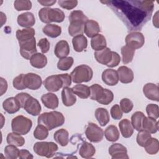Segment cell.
Returning <instances> with one entry per match:
<instances>
[{"label": "cell", "mask_w": 159, "mask_h": 159, "mask_svg": "<svg viewBox=\"0 0 159 159\" xmlns=\"http://www.w3.org/2000/svg\"><path fill=\"white\" fill-rule=\"evenodd\" d=\"M38 124L43 125L48 130L62 125L65 122V117L61 112L51 111L43 112L38 117Z\"/></svg>", "instance_id": "cell-1"}, {"label": "cell", "mask_w": 159, "mask_h": 159, "mask_svg": "<svg viewBox=\"0 0 159 159\" xmlns=\"http://www.w3.org/2000/svg\"><path fill=\"white\" fill-rule=\"evenodd\" d=\"M39 17L40 20L49 24L50 22H61L65 19L64 12L58 8L43 7L39 10Z\"/></svg>", "instance_id": "cell-2"}, {"label": "cell", "mask_w": 159, "mask_h": 159, "mask_svg": "<svg viewBox=\"0 0 159 159\" xmlns=\"http://www.w3.org/2000/svg\"><path fill=\"white\" fill-rule=\"evenodd\" d=\"M71 80L75 83L80 84L83 82L89 81L93 76L92 68L87 65H80L70 73Z\"/></svg>", "instance_id": "cell-3"}, {"label": "cell", "mask_w": 159, "mask_h": 159, "mask_svg": "<svg viewBox=\"0 0 159 159\" xmlns=\"http://www.w3.org/2000/svg\"><path fill=\"white\" fill-rule=\"evenodd\" d=\"M32 126V120L22 115L15 117L11 122L12 132L20 135L27 134L30 130Z\"/></svg>", "instance_id": "cell-4"}, {"label": "cell", "mask_w": 159, "mask_h": 159, "mask_svg": "<svg viewBox=\"0 0 159 159\" xmlns=\"http://www.w3.org/2000/svg\"><path fill=\"white\" fill-rule=\"evenodd\" d=\"M34 152L41 157L52 158L58 150V146L52 142H38L33 146Z\"/></svg>", "instance_id": "cell-5"}, {"label": "cell", "mask_w": 159, "mask_h": 159, "mask_svg": "<svg viewBox=\"0 0 159 159\" xmlns=\"http://www.w3.org/2000/svg\"><path fill=\"white\" fill-rule=\"evenodd\" d=\"M85 135L87 139L91 142H99L104 137V131L98 125L94 123L89 122L86 129Z\"/></svg>", "instance_id": "cell-6"}, {"label": "cell", "mask_w": 159, "mask_h": 159, "mask_svg": "<svg viewBox=\"0 0 159 159\" xmlns=\"http://www.w3.org/2000/svg\"><path fill=\"white\" fill-rule=\"evenodd\" d=\"M20 46V53L21 56L27 60H30V58L37 53L36 40L35 38L19 43Z\"/></svg>", "instance_id": "cell-7"}, {"label": "cell", "mask_w": 159, "mask_h": 159, "mask_svg": "<svg viewBox=\"0 0 159 159\" xmlns=\"http://www.w3.org/2000/svg\"><path fill=\"white\" fill-rule=\"evenodd\" d=\"M145 43V37L140 32H134L129 34L125 37L126 45L133 48H141Z\"/></svg>", "instance_id": "cell-8"}, {"label": "cell", "mask_w": 159, "mask_h": 159, "mask_svg": "<svg viewBox=\"0 0 159 159\" xmlns=\"http://www.w3.org/2000/svg\"><path fill=\"white\" fill-rule=\"evenodd\" d=\"M43 86L49 92H57L63 88V83L60 75L48 76L43 81Z\"/></svg>", "instance_id": "cell-9"}, {"label": "cell", "mask_w": 159, "mask_h": 159, "mask_svg": "<svg viewBox=\"0 0 159 159\" xmlns=\"http://www.w3.org/2000/svg\"><path fill=\"white\" fill-rule=\"evenodd\" d=\"M24 84L26 88L36 90L40 88L42 80L41 77L34 73H29L24 75Z\"/></svg>", "instance_id": "cell-10"}, {"label": "cell", "mask_w": 159, "mask_h": 159, "mask_svg": "<svg viewBox=\"0 0 159 159\" xmlns=\"http://www.w3.org/2000/svg\"><path fill=\"white\" fill-rule=\"evenodd\" d=\"M109 153L112 159H128L127 150L120 143H113L109 148Z\"/></svg>", "instance_id": "cell-11"}, {"label": "cell", "mask_w": 159, "mask_h": 159, "mask_svg": "<svg viewBox=\"0 0 159 159\" xmlns=\"http://www.w3.org/2000/svg\"><path fill=\"white\" fill-rule=\"evenodd\" d=\"M23 108L27 113L34 116L39 115L41 112V106L39 101L32 96L27 99Z\"/></svg>", "instance_id": "cell-12"}, {"label": "cell", "mask_w": 159, "mask_h": 159, "mask_svg": "<svg viewBox=\"0 0 159 159\" xmlns=\"http://www.w3.org/2000/svg\"><path fill=\"white\" fill-rule=\"evenodd\" d=\"M94 57L98 63L109 66L112 59V51L109 48L106 47L102 50L96 51Z\"/></svg>", "instance_id": "cell-13"}, {"label": "cell", "mask_w": 159, "mask_h": 159, "mask_svg": "<svg viewBox=\"0 0 159 159\" xmlns=\"http://www.w3.org/2000/svg\"><path fill=\"white\" fill-rule=\"evenodd\" d=\"M143 93L146 98L152 101H159V88L157 84L148 83L144 85Z\"/></svg>", "instance_id": "cell-14"}, {"label": "cell", "mask_w": 159, "mask_h": 159, "mask_svg": "<svg viewBox=\"0 0 159 159\" xmlns=\"http://www.w3.org/2000/svg\"><path fill=\"white\" fill-rule=\"evenodd\" d=\"M102 81L108 86H115L119 82V77L117 71L108 68L105 70L102 73Z\"/></svg>", "instance_id": "cell-15"}, {"label": "cell", "mask_w": 159, "mask_h": 159, "mask_svg": "<svg viewBox=\"0 0 159 159\" xmlns=\"http://www.w3.org/2000/svg\"><path fill=\"white\" fill-rule=\"evenodd\" d=\"M117 75L119 80L124 84H127L132 82L134 80V72L133 71L126 66H120L117 70Z\"/></svg>", "instance_id": "cell-16"}, {"label": "cell", "mask_w": 159, "mask_h": 159, "mask_svg": "<svg viewBox=\"0 0 159 159\" xmlns=\"http://www.w3.org/2000/svg\"><path fill=\"white\" fill-rule=\"evenodd\" d=\"M17 21L20 26L25 28H30L34 25L35 19L34 15L32 12H25L18 16Z\"/></svg>", "instance_id": "cell-17"}, {"label": "cell", "mask_w": 159, "mask_h": 159, "mask_svg": "<svg viewBox=\"0 0 159 159\" xmlns=\"http://www.w3.org/2000/svg\"><path fill=\"white\" fill-rule=\"evenodd\" d=\"M2 107L7 113L14 114L17 112L20 108H21V106L16 97H11L4 101L2 102Z\"/></svg>", "instance_id": "cell-18"}, {"label": "cell", "mask_w": 159, "mask_h": 159, "mask_svg": "<svg viewBox=\"0 0 159 159\" xmlns=\"http://www.w3.org/2000/svg\"><path fill=\"white\" fill-rule=\"evenodd\" d=\"M41 101L43 105L48 109H55L58 106V98L56 94L52 93L43 94L41 97Z\"/></svg>", "instance_id": "cell-19"}, {"label": "cell", "mask_w": 159, "mask_h": 159, "mask_svg": "<svg viewBox=\"0 0 159 159\" xmlns=\"http://www.w3.org/2000/svg\"><path fill=\"white\" fill-rule=\"evenodd\" d=\"M84 32L90 38H93L100 32L99 25L94 20H88L84 24Z\"/></svg>", "instance_id": "cell-20"}, {"label": "cell", "mask_w": 159, "mask_h": 159, "mask_svg": "<svg viewBox=\"0 0 159 159\" xmlns=\"http://www.w3.org/2000/svg\"><path fill=\"white\" fill-rule=\"evenodd\" d=\"M61 99L63 104L65 106H71L75 104L76 98L72 88L68 87L63 88L61 91Z\"/></svg>", "instance_id": "cell-21"}, {"label": "cell", "mask_w": 159, "mask_h": 159, "mask_svg": "<svg viewBox=\"0 0 159 159\" xmlns=\"http://www.w3.org/2000/svg\"><path fill=\"white\" fill-rule=\"evenodd\" d=\"M55 55L58 58L66 57L70 53V47L68 43L64 40L58 42L55 47Z\"/></svg>", "instance_id": "cell-22"}, {"label": "cell", "mask_w": 159, "mask_h": 159, "mask_svg": "<svg viewBox=\"0 0 159 159\" xmlns=\"http://www.w3.org/2000/svg\"><path fill=\"white\" fill-rule=\"evenodd\" d=\"M16 35L19 43L23 42L35 37V30L31 27L25 28L23 29H18L16 31Z\"/></svg>", "instance_id": "cell-23"}, {"label": "cell", "mask_w": 159, "mask_h": 159, "mask_svg": "<svg viewBox=\"0 0 159 159\" xmlns=\"http://www.w3.org/2000/svg\"><path fill=\"white\" fill-rule=\"evenodd\" d=\"M119 127L120 133L124 138H129L132 135L134 127L129 119H124L121 120L119 123Z\"/></svg>", "instance_id": "cell-24"}, {"label": "cell", "mask_w": 159, "mask_h": 159, "mask_svg": "<svg viewBox=\"0 0 159 159\" xmlns=\"http://www.w3.org/2000/svg\"><path fill=\"white\" fill-rule=\"evenodd\" d=\"M95 153V147L88 142H83L79 150V154L83 158H90L94 155Z\"/></svg>", "instance_id": "cell-25"}, {"label": "cell", "mask_w": 159, "mask_h": 159, "mask_svg": "<svg viewBox=\"0 0 159 159\" xmlns=\"http://www.w3.org/2000/svg\"><path fill=\"white\" fill-rule=\"evenodd\" d=\"M30 65L36 68H43L47 64V58L41 53H36L30 59Z\"/></svg>", "instance_id": "cell-26"}, {"label": "cell", "mask_w": 159, "mask_h": 159, "mask_svg": "<svg viewBox=\"0 0 159 159\" xmlns=\"http://www.w3.org/2000/svg\"><path fill=\"white\" fill-rule=\"evenodd\" d=\"M72 44L74 50L77 52H81L86 48L88 40L86 37L82 35L75 36L72 39Z\"/></svg>", "instance_id": "cell-27"}, {"label": "cell", "mask_w": 159, "mask_h": 159, "mask_svg": "<svg viewBox=\"0 0 159 159\" xmlns=\"http://www.w3.org/2000/svg\"><path fill=\"white\" fill-rule=\"evenodd\" d=\"M142 129L148 132L150 134H155L158 129V122L156 119L145 117L142 122Z\"/></svg>", "instance_id": "cell-28"}, {"label": "cell", "mask_w": 159, "mask_h": 159, "mask_svg": "<svg viewBox=\"0 0 159 159\" xmlns=\"http://www.w3.org/2000/svg\"><path fill=\"white\" fill-rule=\"evenodd\" d=\"M54 140L62 147L66 146L69 142V133L65 129L57 130L53 135Z\"/></svg>", "instance_id": "cell-29"}, {"label": "cell", "mask_w": 159, "mask_h": 159, "mask_svg": "<svg viewBox=\"0 0 159 159\" xmlns=\"http://www.w3.org/2000/svg\"><path fill=\"white\" fill-rule=\"evenodd\" d=\"M95 117L101 126H105L110 120L107 110L103 107L97 108L95 111Z\"/></svg>", "instance_id": "cell-30"}, {"label": "cell", "mask_w": 159, "mask_h": 159, "mask_svg": "<svg viewBox=\"0 0 159 159\" xmlns=\"http://www.w3.org/2000/svg\"><path fill=\"white\" fill-rule=\"evenodd\" d=\"M91 45L92 48L96 51L102 50L107 45L106 38L102 34H98L91 39Z\"/></svg>", "instance_id": "cell-31"}, {"label": "cell", "mask_w": 159, "mask_h": 159, "mask_svg": "<svg viewBox=\"0 0 159 159\" xmlns=\"http://www.w3.org/2000/svg\"><path fill=\"white\" fill-rule=\"evenodd\" d=\"M42 31L46 35L51 38H56L61 34V28L58 25L49 24L43 27Z\"/></svg>", "instance_id": "cell-32"}, {"label": "cell", "mask_w": 159, "mask_h": 159, "mask_svg": "<svg viewBox=\"0 0 159 159\" xmlns=\"http://www.w3.org/2000/svg\"><path fill=\"white\" fill-rule=\"evenodd\" d=\"M75 94L81 99H87L90 96V89L87 85L78 84L72 88Z\"/></svg>", "instance_id": "cell-33"}, {"label": "cell", "mask_w": 159, "mask_h": 159, "mask_svg": "<svg viewBox=\"0 0 159 159\" xmlns=\"http://www.w3.org/2000/svg\"><path fill=\"white\" fill-rule=\"evenodd\" d=\"M104 136L107 140L114 142L119 139L120 134L119 130L116 125H110L104 131Z\"/></svg>", "instance_id": "cell-34"}, {"label": "cell", "mask_w": 159, "mask_h": 159, "mask_svg": "<svg viewBox=\"0 0 159 159\" xmlns=\"http://www.w3.org/2000/svg\"><path fill=\"white\" fill-rule=\"evenodd\" d=\"M7 143L8 144L14 145L16 147H22L25 143V139L21 135L15 132L9 133L6 138Z\"/></svg>", "instance_id": "cell-35"}, {"label": "cell", "mask_w": 159, "mask_h": 159, "mask_svg": "<svg viewBox=\"0 0 159 159\" xmlns=\"http://www.w3.org/2000/svg\"><path fill=\"white\" fill-rule=\"evenodd\" d=\"M144 114L141 111H136L131 117V124L136 130L140 131L142 130V122L145 118Z\"/></svg>", "instance_id": "cell-36"}, {"label": "cell", "mask_w": 159, "mask_h": 159, "mask_svg": "<svg viewBox=\"0 0 159 159\" xmlns=\"http://www.w3.org/2000/svg\"><path fill=\"white\" fill-rule=\"evenodd\" d=\"M145 151L150 155H155L159 150V142L155 138L151 137L143 147Z\"/></svg>", "instance_id": "cell-37"}, {"label": "cell", "mask_w": 159, "mask_h": 159, "mask_svg": "<svg viewBox=\"0 0 159 159\" xmlns=\"http://www.w3.org/2000/svg\"><path fill=\"white\" fill-rule=\"evenodd\" d=\"M88 20V17L83 13V12L80 10L72 11L69 16L70 22H79L84 24Z\"/></svg>", "instance_id": "cell-38"}, {"label": "cell", "mask_w": 159, "mask_h": 159, "mask_svg": "<svg viewBox=\"0 0 159 159\" xmlns=\"http://www.w3.org/2000/svg\"><path fill=\"white\" fill-rule=\"evenodd\" d=\"M121 54L123 63L127 64L132 61L135 54V50L125 45L121 48Z\"/></svg>", "instance_id": "cell-39"}, {"label": "cell", "mask_w": 159, "mask_h": 159, "mask_svg": "<svg viewBox=\"0 0 159 159\" xmlns=\"http://www.w3.org/2000/svg\"><path fill=\"white\" fill-rule=\"evenodd\" d=\"M84 24L79 22H70L68 26V33L72 37L82 35L84 32Z\"/></svg>", "instance_id": "cell-40"}, {"label": "cell", "mask_w": 159, "mask_h": 159, "mask_svg": "<svg viewBox=\"0 0 159 159\" xmlns=\"http://www.w3.org/2000/svg\"><path fill=\"white\" fill-rule=\"evenodd\" d=\"M113 99H114L113 93L108 89L104 88L102 93L101 94V96H99V98L96 101L99 104H101L103 105H108L113 101Z\"/></svg>", "instance_id": "cell-41"}, {"label": "cell", "mask_w": 159, "mask_h": 159, "mask_svg": "<svg viewBox=\"0 0 159 159\" xmlns=\"http://www.w3.org/2000/svg\"><path fill=\"white\" fill-rule=\"evenodd\" d=\"M73 62L74 60L71 57L60 58L57 63V68L61 71H66L72 66Z\"/></svg>", "instance_id": "cell-42"}, {"label": "cell", "mask_w": 159, "mask_h": 159, "mask_svg": "<svg viewBox=\"0 0 159 159\" xmlns=\"http://www.w3.org/2000/svg\"><path fill=\"white\" fill-rule=\"evenodd\" d=\"M48 135V130L43 125L39 124L34 131V137L40 140L45 139Z\"/></svg>", "instance_id": "cell-43"}, {"label": "cell", "mask_w": 159, "mask_h": 159, "mask_svg": "<svg viewBox=\"0 0 159 159\" xmlns=\"http://www.w3.org/2000/svg\"><path fill=\"white\" fill-rule=\"evenodd\" d=\"M19 150L14 145H8L4 148L5 157L7 159H16L19 157Z\"/></svg>", "instance_id": "cell-44"}, {"label": "cell", "mask_w": 159, "mask_h": 159, "mask_svg": "<svg viewBox=\"0 0 159 159\" xmlns=\"http://www.w3.org/2000/svg\"><path fill=\"white\" fill-rule=\"evenodd\" d=\"M151 137H152L151 134L148 132L142 129L139 131V133L137 134V138H136L137 143L140 147H143L145 143Z\"/></svg>", "instance_id": "cell-45"}, {"label": "cell", "mask_w": 159, "mask_h": 159, "mask_svg": "<svg viewBox=\"0 0 159 159\" xmlns=\"http://www.w3.org/2000/svg\"><path fill=\"white\" fill-rule=\"evenodd\" d=\"M90 89V98L92 100L97 101L101 94L102 93L104 88L98 84H94L89 87Z\"/></svg>", "instance_id": "cell-46"}, {"label": "cell", "mask_w": 159, "mask_h": 159, "mask_svg": "<svg viewBox=\"0 0 159 159\" xmlns=\"http://www.w3.org/2000/svg\"><path fill=\"white\" fill-rule=\"evenodd\" d=\"M14 6L17 11H28L32 8V2L28 0L15 1Z\"/></svg>", "instance_id": "cell-47"}, {"label": "cell", "mask_w": 159, "mask_h": 159, "mask_svg": "<svg viewBox=\"0 0 159 159\" xmlns=\"http://www.w3.org/2000/svg\"><path fill=\"white\" fill-rule=\"evenodd\" d=\"M146 112L149 117L157 119L159 117V107L157 104H148L146 107Z\"/></svg>", "instance_id": "cell-48"}, {"label": "cell", "mask_w": 159, "mask_h": 159, "mask_svg": "<svg viewBox=\"0 0 159 159\" xmlns=\"http://www.w3.org/2000/svg\"><path fill=\"white\" fill-rule=\"evenodd\" d=\"M134 107L133 102L128 98H123L120 101V107L124 113L130 112Z\"/></svg>", "instance_id": "cell-49"}, {"label": "cell", "mask_w": 159, "mask_h": 159, "mask_svg": "<svg viewBox=\"0 0 159 159\" xmlns=\"http://www.w3.org/2000/svg\"><path fill=\"white\" fill-rule=\"evenodd\" d=\"M24 74H20L18 76H17L16 78H14L12 84L14 88H16L17 90H23L25 89V86L24 84Z\"/></svg>", "instance_id": "cell-50"}, {"label": "cell", "mask_w": 159, "mask_h": 159, "mask_svg": "<svg viewBox=\"0 0 159 159\" xmlns=\"http://www.w3.org/2000/svg\"><path fill=\"white\" fill-rule=\"evenodd\" d=\"M111 114L115 120H119L122 118L123 112L118 104H114L111 109Z\"/></svg>", "instance_id": "cell-51"}, {"label": "cell", "mask_w": 159, "mask_h": 159, "mask_svg": "<svg viewBox=\"0 0 159 159\" xmlns=\"http://www.w3.org/2000/svg\"><path fill=\"white\" fill-rule=\"evenodd\" d=\"M58 3L60 7L63 9L68 10L72 9L75 8L78 4V1L71 0V1H58Z\"/></svg>", "instance_id": "cell-52"}, {"label": "cell", "mask_w": 159, "mask_h": 159, "mask_svg": "<svg viewBox=\"0 0 159 159\" xmlns=\"http://www.w3.org/2000/svg\"><path fill=\"white\" fill-rule=\"evenodd\" d=\"M37 45L40 47L42 53H47L50 49V42L47 38L41 39L39 41Z\"/></svg>", "instance_id": "cell-53"}, {"label": "cell", "mask_w": 159, "mask_h": 159, "mask_svg": "<svg viewBox=\"0 0 159 159\" xmlns=\"http://www.w3.org/2000/svg\"><path fill=\"white\" fill-rule=\"evenodd\" d=\"M30 96H31L30 94H29L28 93H20L17 94L15 97L19 101V103L20 104L21 108H23L24 105L25 101Z\"/></svg>", "instance_id": "cell-54"}, {"label": "cell", "mask_w": 159, "mask_h": 159, "mask_svg": "<svg viewBox=\"0 0 159 159\" xmlns=\"http://www.w3.org/2000/svg\"><path fill=\"white\" fill-rule=\"evenodd\" d=\"M120 61V55L117 52L112 51V59L108 67L113 68V67L117 66L119 64Z\"/></svg>", "instance_id": "cell-55"}, {"label": "cell", "mask_w": 159, "mask_h": 159, "mask_svg": "<svg viewBox=\"0 0 159 159\" xmlns=\"http://www.w3.org/2000/svg\"><path fill=\"white\" fill-rule=\"evenodd\" d=\"M60 77L62 79L63 83V88L68 87L71 84V78L70 75L68 73H64V74H60Z\"/></svg>", "instance_id": "cell-56"}, {"label": "cell", "mask_w": 159, "mask_h": 159, "mask_svg": "<svg viewBox=\"0 0 159 159\" xmlns=\"http://www.w3.org/2000/svg\"><path fill=\"white\" fill-rule=\"evenodd\" d=\"M19 158L20 159H31L33 158V155L27 150H19Z\"/></svg>", "instance_id": "cell-57"}, {"label": "cell", "mask_w": 159, "mask_h": 159, "mask_svg": "<svg viewBox=\"0 0 159 159\" xmlns=\"http://www.w3.org/2000/svg\"><path fill=\"white\" fill-rule=\"evenodd\" d=\"M0 83H1V96L3 95L7 91V83L5 79L1 77L0 78Z\"/></svg>", "instance_id": "cell-58"}, {"label": "cell", "mask_w": 159, "mask_h": 159, "mask_svg": "<svg viewBox=\"0 0 159 159\" xmlns=\"http://www.w3.org/2000/svg\"><path fill=\"white\" fill-rule=\"evenodd\" d=\"M38 2L43 6H51L56 2V1H38Z\"/></svg>", "instance_id": "cell-59"}, {"label": "cell", "mask_w": 159, "mask_h": 159, "mask_svg": "<svg viewBox=\"0 0 159 159\" xmlns=\"http://www.w3.org/2000/svg\"><path fill=\"white\" fill-rule=\"evenodd\" d=\"M158 12L157 11L154 17H153V25H155L156 27H158Z\"/></svg>", "instance_id": "cell-60"}, {"label": "cell", "mask_w": 159, "mask_h": 159, "mask_svg": "<svg viewBox=\"0 0 159 159\" xmlns=\"http://www.w3.org/2000/svg\"><path fill=\"white\" fill-rule=\"evenodd\" d=\"M1 27L6 22V16L2 12H1Z\"/></svg>", "instance_id": "cell-61"}, {"label": "cell", "mask_w": 159, "mask_h": 159, "mask_svg": "<svg viewBox=\"0 0 159 159\" xmlns=\"http://www.w3.org/2000/svg\"><path fill=\"white\" fill-rule=\"evenodd\" d=\"M1 118H2V120H1V128H2L4 125V117L2 116V114H1Z\"/></svg>", "instance_id": "cell-62"}]
</instances>
